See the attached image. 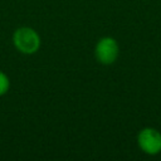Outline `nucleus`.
I'll return each mask as SVG.
<instances>
[{"instance_id":"f257e3e1","label":"nucleus","mask_w":161,"mask_h":161,"mask_svg":"<svg viewBox=\"0 0 161 161\" xmlns=\"http://www.w3.org/2000/svg\"><path fill=\"white\" fill-rule=\"evenodd\" d=\"M13 43L20 53L34 54L40 48V36L33 28L23 26L14 31Z\"/></svg>"},{"instance_id":"f03ea898","label":"nucleus","mask_w":161,"mask_h":161,"mask_svg":"<svg viewBox=\"0 0 161 161\" xmlns=\"http://www.w3.org/2000/svg\"><path fill=\"white\" fill-rule=\"evenodd\" d=\"M119 53V48L117 42L111 36H104L98 40L94 48L96 59L104 65H109L116 62Z\"/></svg>"},{"instance_id":"7ed1b4c3","label":"nucleus","mask_w":161,"mask_h":161,"mask_svg":"<svg viewBox=\"0 0 161 161\" xmlns=\"http://www.w3.org/2000/svg\"><path fill=\"white\" fill-rule=\"evenodd\" d=\"M140 148L147 155H157L161 152V133L151 127H146L140 131L137 136Z\"/></svg>"},{"instance_id":"20e7f679","label":"nucleus","mask_w":161,"mask_h":161,"mask_svg":"<svg viewBox=\"0 0 161 161\" xmlns=\"http://www.w3.org/2000/svg\"><path fill=\"white\" fill-rule=\"evenodd\" d=\"M10 88V80L8 78V75L0 70V97L4 96Z\"/></svg>"}]
</instances>
